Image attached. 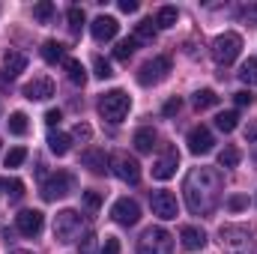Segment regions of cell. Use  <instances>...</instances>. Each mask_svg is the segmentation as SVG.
<instances>
[{
	"label": "cell",
	"instance_id": "cell-1",
	"mask_svg": "<svg viewBox=\"0 0 257 254\" xmlns=\"http://www.w3.org/2000/svg\"><path fill=\"white\" fill-rule=\"evenodd\" d=\"M186 203L194 215H206L221 200V174L215 168H194L186 177Z\"/></svg>",
	"mask_w": 257,
	"mask_h": 254
},
{
	"label": "cell",
	"instance_id": "cell-2",
	"mask_svg": "<svg viewBox=\"0 0 257 254\" xmlns=\"http://www.w3.org/2000/svg\"><path fill=\"white\" fill-rule=\"evenodd\" d=\"M128 108H132V96H128L126 90H108L102 99H99V114H102V120H108V123H123L128 114Z\"/></svg>",
	"mask_w": 257,
	"mask_h": 254
},
{
	"label": "cell",
	"instance_id": "cell-3",
	"mask_svg": "<svg viewBox=\"0 0 257 254\" xmlns=\"http://www.w3.org/2000/svg\"><path fill=\"white\" fill-rule=\"evenodd\" d=\"M221 248L227 254H251V230L242 224H224L218 230Z\"/></svg>",
	"mask_w": 257,
	"mask_h": 254
},
{
	"label": "cell",
	"instance_id": "cell-4",
	"mask_svg": "<svg viewBox=\"0 0 257 254\" xmlns=\"http://www.w3.org/2000/svg\"><path fill=\"white\" fill-rule=\"evenodd\" d=\"M174 251V236L165 227H147L138 239V254H171Z\"/></svg>",
	"mask_w": 257,
	"mask_h": 254
},
{
	"label": "cell",
	"instance_id": "cell-5",
	"mask_svg": "<svg viewBox=\"0 0 257 254\" xmlns=\"http://www.w3.org/2000/svg\"><path fill=\"white\" fill-rule=\"evenodd\" d=\"M239 51H242V36L239 33H221L212 42V57H215V63H221V66H230L239 57Z\"/></svg>",
	"mask_w": 257,
	"mask_h": 254
},
{
	"label": "cell",
	"instance_id": "cell-6",
	"mask_svg": "<svg viewBox=\"0 0 257 254\" xmlns=\"http://www.w3.org/2000/svg\"><path fill=\"white\" fill-rule=\"evenodd\" d=\"M81 233V215L75 212V209H63V212H57L54 215V239L57 242H72L75 236Z\"/></svg>",
	"mask_w": 257,
	"mask_h": 254
},
{
	"label": "cell",
	"instance_id": "cell-7",
	"mask_svg": "<svg viewBox=\"0 0 257 254\" xmlns=\"http://www.w3.org/2000/svg\"><path fill=\"white\" fill-rule=\"evenodd\" d=\"M168 72H171V60L168 57H153V60H147L138 69V84H144V87L162 84L168 78Z\"/></svg>",
	"mask_w": 257,
	"mask_h": 254
},
{
	"label": "cell",
	"instance_id": "cell-8",
	"mask_svg": "<svg viewBox=\"0 0 257 254\" xmlns=\"http://www.w3.org/2000/svg\"><path fill=\"white\" fill-rule=\"evenodd\" d=\"M72 189H75V180H72V174L57 171V174H51V177L42 183V200H60V197H66Z\"/></svg>",
	"mask_w": 257,
	"mask_h": 254
},
{
	"label": "cell",
	"instance_id": "cell-9",
	"mask_svg": "<svg viewBox=\"0 0 257 254\" xmlns=\"http://www.w3.org/2000/svg\"><path fill=\"white\" fill-rule=\"evenodd\" d=\"M15 227H18L21 236H39L42 227H45V218H42L39 209H21L15 215Z\"/></svg>",
	"mask_w": 257,
	"mask_h": 254
},
{
	"label": "cell",
	"instance_id": "cell-10",
	"mask_svg": "<svg viewBox=\"0 0 257 254\" xmlns=\"http://www.w3.org/2000/svg\"><path fill=\"white\" fill-rule=\"evenodd\" d=\"M150 206H153V212H156L159 218H165V221H171V218H177V215H180L177 197H174L171 191H153Z\"/></svg>",
	"mask_w": 257,
	"mask_h": 254
},
{
	"label": "cell",
	"instance_id": "cell-11",
	"mask_svg": "<svg viewBox=\"0 0 257 254\" xmlns=\"http://www.w3.org/2000/svg\"><path fill=\"white\" fill-rule=\"evenodd\" d=\"M111 165H114V174H117L123 183H128V186H135V183L141 180V165H138L132 156H126V153H117V156L111 159Z\"/></svg>",
	"mask_w": 257,
	"mask_h": 254
},
{
	"label": "cell",
	"instance_id": "cell-12",
	"mask_svg": "<svg viewBox=\"0 0 257 254\" xmlns=\"http://www.w3.org/2000/svg\"><path fill=\"white\" fill-rule=\"evenodd\" d=\"M111 218H114L117 224H123V227H132V224H138V218H141V206H138L135 200H128V197H120V200L111 206Z\"/></svg>",
	"mask_w": 257,
	"mask_h": 254
},
{
	"label": "cell",
	"instance_id": "cell-13",
	"mask_svg": "<svg viewBox=\"0 0 257 254\" xmlns=\"http://www.w3.org/2000/svg\"><path fill=\"white\" fill-rule=\"evenodd\" d=\"M90 33L96 42H111L117 33H120V21L114 15H99L93 24H90Z\"/></svg>",
	"mask_w": 257,
	"mask_h": 254
},
{
	"label": "cell",
	"instance_id": "cell-14",
	"mask_svg": "<svg viewBox=\"0 0 257 254\" xmlns=\"http://www.w3.org/2000/svg\"><path fill=\"white\" fill-rule=\"evenodd\" d=\"M177 168H180V153L177 150H168L159 162H153V180H171L174 174H177Z\"/></svg>",
	"mask_w": 257,
	"mask_h": 254
},
{
	"label": "cell",
	"instance_id": "cell-15",
	"mask_svg": "<svg viewBox=\"0 0 257 254\" xmlns=\"http://www.w3.org/2000/svg\"><path fill=\"white\" fill-rule=\"evenodd\" d=\"M24 96L30 99V102H45V99H51L54 96V81L51 78H33L30 84H24Z\"/></svg>",
	"mask_w": 257,
	"mask_h": 254
},
{
	"label": "cell",
	"instance_id": "cell-16",
	"mask_svg": "<svg viewBox=\"0 0 257 254\" xmlns=\"http://www.w3.org/2000/svg\"><path fill=\"white\" fill-rule=\"evenodd\" d=\"M212 144H215V138H212V132H209L206 126H194L192 132H189V150H192L194 156L209 153Z\"/></svg>",
	"mask_w": 257,
	"mask_h": 254
},
{
	"label": "cell",
	"instance_id": "cell-17",
	"mask_svg": "<svg viewBox=\"0 0 257 254\" xmlns=\"http://www.w3.org/2000/svg\"><path fill=\"white\" fill-rule=\"evenodd\" d=\"M24 69H27V54H21V51H6L3 54V75L6 78H18Z\"/></svg>",
	"mask_w": 257,
	"mask_h": 254
},
{
	"label": "cell",
	"instance_id": "cell-18",
	"mask_svg": "<svg viewBox=\"0 0 257 254\" xmlns=\"http://www.w3.org/2000/svg\"><path fill=\"white\" fill-rule=\"evenodd\" d=\"M81 162H84L93 174H105V171H108V165H111V159L105 156V150H87V153L81 156Z\"/></svg>",
	"mask_w": 257,
	"mask_h": 254
},
{
	"label": "cell",
	"instance_id": "cell-19",
	"mask_svg": "<svg viewBox=\"0 0 257 254\" xmlns=\"http://www.w3.org/2000/svg\"><path fill=\"white\" fill-rule=\"evenodd\" d=\"M180 236H183V248H189V251H197V248L206 245V233L200 227H192V224H186Z\"/></svg>",
	"mask_w": 257,
	"mask_h": 254
},
{
	"label": "cell",
	"instance_id": "cell-20",
	"mask_svg": "<svg viewBox=\"0 0 257 254\" xmlns=\"http://www.w3.org/2000/svg\"><path fill=\"white\" fill-rule=\"evenodd\" d=\"M156 141H159V138H156V132H153V129H138V132H135V138H132V144H135V150H138V153H153V147H156Z\"/></svg>",
	"mask_w": 257,
	"mask_h": 254
},
{
	"label": "cell",
	"instance_id": "cell-21",
	"mask_svg": "<svg viewBox=\"0 0 257 254\" xmlns=\"http://www.w3.org/2000/svg\"><path fill=\"white\" fill-rule=\"evenodd\" d=\"M42 60H45V63H63L66 60V48L63 45H60V42H54V39H48V42H45V45H42Z\"/></svg>",
	"mask_w": 257,
	"mask_h": 254
},
{
	"label": "cell",
	"instance_id": "cell-22",
	"mask_svg": "<svg viewBox=\"0 0 257 254\" xmlns=\"http://www.w3.org/2000/svg\"><path fill=\"white\" fill-rule=\"evenodd\" d=\"M48 147H51L54 156H66V153L72 150V138L63 135V132H51V135H48Z\"/></svg>",
	"mask_w": 257,
	"mask_h": 254
},
{
	"label": "cell",
	"instance_id": "cell-23",
	"mask_svg": "<svg viewBox=\"0 0 257 254\" xmlns=\"http://www.w3.org/2000/svg\"><path fill=\"white\" fill-rule=\"evenodd\" d=\"M63 66H66V75H69V81L72 84H87V69L81 66V60H72V57H66L63 60Z\"/></svg>",
	"mask_w": 257,
	"mask_h": 254
},
{
	"label": "cell",
	"instance_id": "cell-24",
	"mask_svg": "<svg viewBox=\"0 0 257 254\" xmlns=\"http://www.w3.org/2000/svg\"><path fill=\"white\" fill-rule=\"evenodd\" d=\"M177 18H180L177 6H162V9H159V15H156V27L168 30V27H174V24H177Z\"/></svg>",
	"mask_w": 257,
	"mask_h": 254
},
{
	"label": "cell",
	"instance_id": "cell-25",
	"mask_svg": "<svg viewBox=\"0 0 257 254\" xmlns=\"http://www.w3.org/2000/svg\"><path fill=\"white\" fill-rule=\"evenodd\" d=\"M156 30H159L156 21H153V18H144V21L135 27V39H138V42H153V39H156Z\"/></svg>",
	"mask_w": 257,
	"mask_h": 254
},
{
	"label": "cell",
	"instance_id": "cell-26",
	"mask_svg": "<svg viewBox=\"0 0 257 254\" xmlns=\"http://www.w3.org/2000/svg\"><path fill=\"white\" fill-rule=\"evenodd\" d=\"M215 105H218L215 90H197V93H194V108H197V111H206V108H215Z\"/></svg>",
	"mask_w": 257,
	"mask_h": 254
},
{
	"label": "cell",
	"instance_id": "cell-27",
	"mask_svg": "<svg viewBox=\"0 0 257 254\" xmlns=\"http://www.w3.org/2000/svg\"><path fill=\"white\" fill-rule=\"evenodd\" d=\"M239 159H242V153H239L236 147H224V150L218 153V165H221V168H236Z\"/></svg>",
	"mask_w": 257,
	"mask_h": 254
},
{
	"label": "cell",
	"instance_id": "cell-28",
	"mask_svg": "<svg viewBox=\"0 0 257 254\" xmlns=\"http://www.w3.org/2000/svg\"><path fill=\"white\" fill-rule=\"evenodd\" d=\"M33 18H36L39 24H48V21L54 18V3H48V0L36 3V6H33Z\"/></svg>",
	"mask_w": 257,
	"mask_h": 254
},
{
	"label": "cell",
	"instance_id": "cell-29",
	"mask_svg": "<svg viewBox=\"0 0 257 254\" xmlns=\"http://www.w3.org/2000/svg\"><path fill=\"white\" fill-rule=\"evenodd\" d=\"M66 18H69V30L78 36V33H81V27H84V9H81V6H69Z\"/></svg>",
	"mask_w": 257,
	"mask_h": 254
},
{
	"label": "cell",
	"instance_id": "cell-30",
	"mask_svg": "<svg viewBox=\"0 0 257 254\" xmlns=\"http://www.w3.org/2000/svg\"><path fill=\"white\" fill-rule=\"evenodd\" d=\"M239 81H245L248 87L257 84V57H248V60L242 63V69H239Z\"/></svg>",
	"mask_w": 257,
	"mask_h": 254
},
{
	"label": "cell",
	"instance_id": "cell-31",
	"mask_svg": "<svg viewBox=\"0 0 257 254\" xmlns=\"http://www.w3.org/2000/svg\"><path fill=\"white\" fill-rule=\"evenodd\" d=\"M236 120H239L236 111H221V114L215 117V126L221 129V132H233V129H236Z\"/></svg>",
	"mask_w": 257,
	"mask_h": 254
},
{
	"label": "cell",
	"instance_id": "cell-32",
	"mask_svg": "<svg viewBox=\"0 0 257 254\" xmlns=\"http://www.w3.org/2000/svg\"><path fill=\"white\" fill-rule=\"evenodd\" d=\"M9 132L12 135H27V114H21V111H15L12 117H9Z\"/></svg>",
	"mask_w": 257,
	"mask_h": 254
},
{
	"label": "cell",
	"instance_id": "cell-33",
	"mask_svg": "<svg viewBox=\"0 0 257 254\" xmlns=\"http://www.w3.org/2000/svg\"><path fill=\"white\" fill-rule=\"evenodd\" d=\"M135 48H138V39H135V36H132V39H123V42L114 48V57H117V60H128V57L135 54Z\"/></svg>",
	"mask_w": 257,
	"mask_h": 254
},
{
	"label": "cell",
	"instance_id": "cell-34",
	"mask_svg": "<svg viewBox=\"0 0 257 254\" xmlns=\"http://www.w3.org/2000/svg\"><path fill=\"white\" fill-rule=\"evenodd\" d=\"M93 69H96L93 75H96V78H102V81L114 75V69H111V63H108L105 57H93Z\"/></svg>",
	"mask_w": 257,
	"mask_h": 254
},
{
	"label": "cell",
	"instance_id": "cell-35",
	"mask_svg": "<svg viewBox=\"0 0 257 254\" xmlns=\"http://www.w3.org/2000/svg\"><path fill=\"white\" fill-rule=\"evenodd\" d=\"M24 159H27V150H24V147H15V150L6 153V168H18Z\"/></svg>",
	"mask_w": 257,
	"mask_h": 254
},
{
	"label": "cell",
	"instance_id": "cell-36",
	"mask_svg": "<svg viewBox=\"0 0 257 254\" xmlns=\"http://www.w3.org/2000/svg\"><path fill=\"white\" fill-rule=\"evenodd\" d=\"M6 194H9V200H21L24 197V183L21 180H6Z\"/></svg>",
	"mask_w": 257,
	"mask_h": 254
},
{
	"label": "cell",
	"instance_id": "cell-37",
	"mask_svg": "<svg viewBox=\"0 0 257 254\" xmlns=\"http://www.w3.org/2000/svg\"><path fill=\"white\" fill-rule=\"evenodd\" d=\"M233 102H236L239 108H245V105H254V93H251V90H239V93H233Z\"/></svg>",
	"mask_w": 257,
	"mask_h": 254
},
{
	"label": "cell",
	"instance_id": "cell-38",
	"mask_svg": "<svg viewBox=\"0 0 257 254\" xmlns=\"http://www.w3.org/2000/svg\"><path fill=\"white\" fill-rule=\"evenodd\" d=\"M84 206L87 209H99L102 206V194L99 191H84Z\"/></svg>",
	"mask_w": 257,
	"mask_h": 254
},
{
	"label": "cell",
	"instance_id": "cell-39",
	"mask_svg": "<svg viewBox=\"0 0 257 254\" xmlns=\"http://www.w3.org/2000/svg\"><path fill=\"white\" fill-rule=\"evenodd\" d=\"M245 206H248V197H245V194H233V197H227V209L239 212V209H245Z\"/></svg>",
	"mask_w": 257,
	"mask_h": 254
},
{
	"label": "cell",
	"instance_id": "cell-40",
	"mask_svg": "<svg viewBox=\"0 0 257 254\" xmlns=\"http://www.w3.org/2000/svg\"><path fill=\"white\" fill-rule=\"evenodd\" d=\"M78 254H96V236H93V233H87V236L81 239V245H78Z\"/></svg>",
	"mask_w": 257,
	"mask_h": 254
},
{
	"label": "cell",
	"instance_id": "cell-41",
	"mask_svg": "<svg viewBox=\"0 0 257 254\" xmlns=\"http://www.w3.org/2000/svg\"><path fill=\"white\" fill-rule=\"evenodd\" d=\"M99 254H120V239L117 236H105V245Z\"/></svg>",
	"mask_w": 257,
	"mask_h": 254
},
{
	"label": "cell",
	"instance_id": "cell-42",
	"mask_svg": "<svg viewBox=\"0 0 257 254\" xmlns=\"http://www.w3.org/2000/svg\"><path fill=\"white\" fill-rule=\"evenodd\" d=\"M90 135H93V129L87 126V123H78V126L72 129V138H78V141H90Z\"/></svg>",
	"mask_w": 257,
	"mask_h": 254
},
{
	"label": "cell",
	"instance_id": "cell-43",
	"mask_svg": "<svg viewBox=\"0 0 257 254\" xmlns=\"http://www.w3.org/2000/svg\"><path fill=\"white\" fill-rule=\"evenodd\" d=\"M180 108H183V102H180V99H168V102H165V108H162V114H165V117H174Z\"/></svg>",
	"mask_w": 257,
	"mask_h": 254
},
{
	"label": "cell",
	"instance_id": "cell-44",
	"mask_svg": "<svg viewBox=\"0 0 257 254\" xmlns=\"http://www.w3.org/2000/svg\"><path fill=\"white\" fill-rule=\"evenodd\" d=\"M60 120H63V111H60V108H51V111L45 114V123H48V126H60Z\"/></svg>",
	"mask_w": 257,
	"mask_h": 254
},
{
	"label": "cell",
	"instance_id": "cell-45",
	"mask_svg": "<svg viewBox=\"0 0 257 254\" xmlns=\"http://www.w3.org/2000/svg\"><path fill=\"white\" fill-rule=\"evenodd\" d=\"M120 12H138V0H120Z\"/></svg>",
	"mask_w": 257,
	"mask_h": 254
},
{
	"label": "cell",
	"instance_id": "cell-46",
	"mask_svg": "<svg viewBox=\"0 0 257 254\" xmlns=\"http://www.w3.org/2000/svg\"><path fill=\"white\" fill-rule=\"evenodd\" d=\"M245 141L248 144H257V123H251V126L245 129Z\"/></svg>",
	"mask_w": 257,
	"mask_h": 254
},
{
	"label": "cell",
	"instance_id": "cell-47",
	"mask_svg": "<svg viewBox=\"0 0 257 254\" xmlns=\"http://www.w3.org/2000/svg\"><path fill=\"white\" fill-rule=\"evenodd\" d=\"M245 21H251V24L257 27V3H254V6H248V9H245Z\"/></svg>",
	"mask_w": 257,
	"mask_h": 254
},
{
	"label": "cell",
	"instance_id": "cell-48",
	"mask_svg": "<svg viewBox=\"0 0 257 254\" xmlns=\"http://www.w3.org/2000/svg\"><path fill=\"white\" fill-rule=\"evenodd\" d=\"M0 191H6V180H0Z\"/></svg>",
	"mask_w": 257,
	"mask_h": 254
},
{
	"label": "cell",
	"instance_id": "cell-49",
	"mask_svg": "<svg viewBox=\"0 0 257 254\" xmlns=\"http://www.w3.org/2000/svg\"><path fill=\"white\" fill-rule=\"evenodd\" d=\"M9 254H30V251H9Z\"/></svg>",
	"mask_w": 257,
	"mask_h": 254
}]
</instances>
